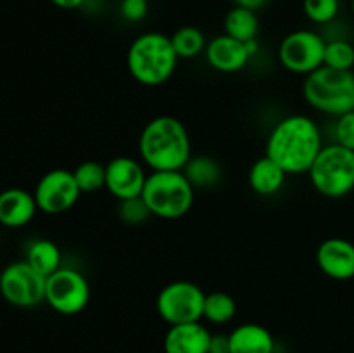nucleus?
<instances>
[{
	"instance_id": "obj_21",
	"label": "nucleus",
	"mask_w": 354,
	"mask_h": 353,
	"mask_svg": "<svg viewBox=\"0 0 354 353\" xmlns=\"http://www.w3.org/2000/svg\"><path fill=\"white\" fill-rule=\"evenodd\" d=\"M194 189H213L221 180V166L209 156H192L182 170Z\"/></svg>"
},
{
	"instance_id": "obj_14",
	"label": "nucleus",
	"mask_w": 354,
	"mask_h": 353,
	"mask_svg": "<svg viewBox=\"0 0 354 353\" xmlns=\"http://www.w3.org/2000/svg\"><path fill=\"white\" fill-rule=\"evenodd\" d=\"M206 59L213 69L220 73H237L248 66L251 54L244 42L228 37L227 33L207 42Z\"/></svg>"
},
{
	"instance_id": "obj_2",
	"label": "nucleus",
	"mask_w": 354,
	"mask_h": 353,
	"mask_svg": "<svg viewBox=\"0 0 354 353\" xmlns=\"http://www.w3.org/2000/svg\"><path fill=\"white\" fill-rule=\"evenodd\" d=\"M138 152L152 172H182L192 158V142L178 118L162 114L140 132Z\"/></svg>"
},
{
	"instance_id": "obj_22",
	"label": "nucleus",
	"mask_w": 354,
	"mask_h": 353,
	"mask_svg": "<svg viewBox=\"0 0 354 353\" xmlns=\"http://www.w3.org/2000/svg\"><path fill=\"white\" fill-rule=\"evenodd\" d=\"M237 314V301L232 294L223 293V291H213L206 294L204 300V314L203 318H206L211 324H228Z\"/></svg>"
},
{
	"instance_id": "obj_26",
	"label": "nucleus",
	"mask_w": 354,
	"mask_h": 353,
	"mask_svg": "<svg viewBox=\"0 0 354 353\" xmlns=\"http://www.w3.org/2000/svg\"><path fill=\"white\" fill-rule=\"evenodd\" d=\"M304 12L310 21L318 24L330 23L339 12V0H304Z\"/></svg>"
},
{
	"instance_id": "obj_10",
	"label": "nucleus",
	"mask_w": 354,
	"mask_h": 353,
	"mask_svg": "<svg viewBox=\"0 0 354 353\" xmlns=\"http://www.w3.org/2000/svg\"><path fill=\"white\" fill-rule=\"evenodd\" d=\"M327 42L311 30H296L279 47V59L286 69L308 76L324 66Z\"/></svg>"
},
{
	"instance_id": "obj_15",
	"label": "nucleus",
	"mask_w": 354,
	"mask_h": 353,
	"mask_svg": "<svg viewBox=\"0 0 354 353\" xmlns=\"http://www.w3.org/2000/svg\"><path fill=\"white\" fill-rule=\"evenodd\" d=\"M35 196L19 187H10L0 192V224L9 228H19L30 224L37 215Z\"/></svg>"
},
{
	"instance_id": "obj_33",
	"label": "nucleus",
	"mask_w": 354,
	"mask_h": 353,
	"mask_svg": "<svg viewBox=\"0 0 354 353\" xmlns=\"http://www.w3.org/2000/svg\"><path fill=\"white\" fill-rule=\"evenodd\" d=\"M353 12H354V0H353Z\"/></svg>"
},
{
	"instance_id": "obj_20",
	"label": "nucleus",
	"mask_w": 354,
	"mask_h": 353,
	"mask_svg": "<svg viewBox=\"0 0 354 353\" xmlns=\"http://www.w3.org/2000/svg\"><path fill=\"white\" fill-rule=\"evenodd\" d=\"M258 31L259 19L256 16V10L235 6L225 16V33L235 40L248 44V42L256 40Z\"/></svg>"
},
{
	"instance_id": "obj_11",
	"label": "nucleus",
	"mask_w": 354,
	"mask_h": 353,
	"mask_svg": "<svg viewBox=\"0 0 354 353\" xmlns=\"http://www.w3.org/2000/svg\"><path fill=\"white\" fill-rule=\"evenodd\" d=\"M33 196L38 210L47 215H61L78 203L82 190L71 170L55 168L38 180Z\"/></svg>"
},
{
	"instance_id": "obj_30",
	"label": "nucleus",
	"mask_w": 354,
	"mask_h": 353,
	"mask_svg": "<svg viewBox=\"0 0 354 353\" xmlns=\"http://www.w3.org/2000/svg\"><path fill=\"white\" fill-rule=\"evenodd\" d=\"M207 353H232L230 338L228 334H211L209 350Z\"/></svg>"
},
{
	"instance_id": "obj_23",
	"label": "nucleus",
	"mask_w": 354,
	"mask_h": 353,
	"mask_svg": "<svg viewBox=\"0 0 354 353\" xmlns=\"http://www.w3.org/2000/svg\"><path fill=\"white\" fill-rule=\"evenodd\" d=\"M171 44L180 59H194L206 51V37L196 26H182L171 35Z\"/></svg>"
},
{
	"instance_id": "obj_3",
	"label": "nucleus",
	"mask_w": 354,
	"mask_h": 353,
	"mask_svg": "<svg viewBox=\"0 0 354 353\" xmlns=\"http://www.w3.org/2000/svg\"><path fill=\"white\" fill-rule=\"evenodd\" d=\"M178 55L173 48L171 37L159 31L138 35L128 47L127 66L138 83L159 87L168 82L178 66Z\"/></svg>"
},
{
	"instance_id": "obj_5",
	"label": "nucleus",
	"mask_w": 354,
	"mask_h": 353,
	"mask_svg": "<svg viewBox=\"0 0 354 353\" xmlns=\"http://www.w3.org/2000/svg\"><path fill=\"white\" fill-rule=\"evenodd\" d=\"M303 93L306 102L317 111L341 116L353 111L354 106L353 71H339L322 66L306 76Z\"/></svg>"
},
{
	"instance_id": "obj_27",
	"label": "nucleus",
	"mask_w": 354,
	"mask_h": 353,
	"mask_svg": "<svg viewBox=\"0 0 354 353\" xmlns=\"http://www.w3.org/2000/svg\"><path fill=\"white\" fill-rule=\"evenodd\" d=\"M118 211H120L121 220L128 221V224H142V221L147 220L149 217H152L147 204L142 199V196L135 197V199L120 201V210Z\"/></svg>"
},
{
	"instance_id": "obj_29",
	"label": "nucleus",
	"mask_w": 354,
	"mask_h": 353,
	"mask_svg": "<svg viewBox=\"0 0 354 353\" xmlns=\"http://www.w3.org/2000/svg\"><path fill=\"white\" fill-rule=\"evenodd\" d=\"M149 0H121V16L127 21H131V23H137V21H142L147 14L149 9Z\"/></svg>"
},
{
	"instance_id": "obj_13",
	"label": "nucleus",
	"mask_w": 354,
	"mask_h": 353,
	"mask_svg": "<svg viewBox=\"0 0 354 353\" xmlns=\"http://www.w3.org/2000/svg\"><path fill=\"white\" fill-rule=\"evenodd\" d=\"M317 265L334 280L354 279V244L348 239H325L317 249Z\"/></svg>"
},
{
	"instance_id": "obj_17",
	"label": "nucleus",
	"mask_w": 354,
	"mask_h": 353,
	"mask_svg": "<svg viewBox=\"0 0 354 353\" xmlns=\"http://www.w3.org/2000/svg\"><path fill=\"white\" fill-rule=\"evenodd\" d=\"M232 353H273L275 339L272 332L261 324L237 325L228 334Z\"/></svg>"
},
{
	"instance_id": "obj_28",
	"label": "nucleus",
	"mask_w": 354,
	"mask_h": 353,
	"mask_svg": "<svg viewBox=\"0 0 354 353\" xmlns=\"http://www.w3.org/2000/svg\"><path fill=\"white\" fill-rule=\"evenodd\" d=\"M337 123H335V141L337 144L344 145V147L354 151V111L337 116Z\"/></svg>"
},
{
	"instance_id": "obj_18",
	"label": "nucleus",
	"mask_w": 354,
	"mask_h": 353,
	"mask_svg": "<svg viewBox=\"0 0 354 353\" xmlns=\"http://www.w3.org/2000/svg\"><path fill=\"white\" fill-rule=\"evenodd\" d=\"M287 175L289 173L279 163H275L272 158L265 154L263 158L256 159L252 163L251 168H249L248 180L251 189L258 196H273V194H277L282 189Z\"/></svg>"
},
{
	"instance_id": "obj_24",
	"label": "nucleus",
	"mask_w": 354,
	"mask_h": 353,
	"mask_svg": "<svg viewBox=\"0 0 354 353\" xmlns=\"http://www.w3.org/2000/svg\"><path fill=\"white\" fill-rule=\"evenodd\" d=\"M82 194H93L106 189V165L99 161H83L73 170Z\"/></svg>"
},
{
	"instance_id": "obj_31",
	"label": "nucleus",
	"mask_w": 354,
	"mask_h": 353,
	"mask_svg": "<svg viewBox=\"0 0 354 353\" xmlns=\"http://www.w3.org/2000/svg\"><path fill=\"white\" fill-rule=\"evenodd\" d=\"M55 7L59 9H66V10H73V9H78L82 7L86 0H50Z\"/></svg>"
},
{
	"instance_id": "obj_32",
	"label": "nucleus",
	"mask_w": 354,
	"mask_h": 353,
	"mask_svg": "<svg viewBox=\"0 0 354 353\" xmlns=\"http://www.w3.org/2000/svg\"><path fill=\"white\" fill-rule=\"evenodd\" d=\"M268 0H235V6H241L245 7V9H251V10H258L261 9Z\"/></svg>"
},
{
	"instance_id": "obj_1",
	"label": "nucleus",
	"mask_w": 354,
	"mask_h": 353,
	"mask_svg": "<svg viewBox=\"0 0 354 353\" xmlns=\"http://www.w3.org/2000/svg\"><path fill=\"white\" fill-rule=\"evenodd\" d=\"M322 147L317 121L304 114H290L272 128L265 154L279 163L289 175H299L310 172Z\"/></svg>"
},
{
	"instance_id": "obj_6",
	"label": "nucleus",
	"mask_w": 354,
	"mask_h": 353,
	"mask_svg": "<svg viewBox=\"0 0 354 353\" xmlns=\"http://www.w3.org/2000/svg\"><path fill=\"white\" fill-rule=\"evenodd\" d=\"M308 175L322 196L332 199L348 196L354 189V151L337 142L324 145Z\"/></svg>"
},
{
	"instance_id": "obj_9",
	"label": "nucleus",
	"mask_w": 354,
	"mask_h": 353,
	"mask_svg": "<svg viewBox=\"0 0 354 353\" xmlns=\"http://www.w3.org/2000/svg\"><path fill=\"white\" fill-rule=\"evenodd\" d=\"M45 301L61 315L82 314L90 301V284L82 272L75 269H59L47 277Z\"/></svg>"
},
{
	"instance_id": "obj_19",
	"label": "nucleus",
	"mask_w": 354,
	"mask_h": 353,
	"mask_svg": "<svg viewBox=\"0 0 354 353\" xmlns=\"http://www.w3.org/2000/svg\"><path fill=\"white\" fill-rule=\"evenodd\" d=\"M61 249L50 239H37L26 249V262L44 277L57 272L61 269Z\"/></svg>"
},
{
	"instance_id": "obj_34",
	"label": "nucleus",
	"mask_w": 354,
	"mask_h": 353,
	"mask_svg": "<svg viewBox=\"0 0 354 353\" xmlns=\"http://www.w3.org/2000/svg\"><path fill=\"white\" fill-rule=\"evenodd\" d=\"M353 111H354V106H353Z\"/></svg>"
},
{
	"instance_id": "obj_25",
	"label": "nucleus",
	"mask_w": 354,
	"mask_h": 353,
	"mask_svg": "<svg viewBox=\"0 0 354 353\" xmlns=\"http://www.w3.org/2000/svg\"><path fill=\"white\" fill-rule=\"evenodd\" d=\"M324 66L339 71H353L354 47L346 40H332L325 47Z\"/></svg>"
},
{
	"instance_id": "obj_8",
	"label": "nucleus",
	"mask_w": 354,
	"mask_h": 353,
	"mask_svg": "<svg viewBox=\"0 0 354 353\" xmlns=\"http://www.w3.org/2000/svg\"><path fill=\"white\" fill-rule=\"evenodd\" d=\"M47 277L38 273L26 260L9 263L0 272V294L12 307L31 308L45 301Z\"/></svg>"
},
{
	"instance_id": "obj_12",
	"label": "nucleus",
	"mask_w": 354,
	"mask_h": 353,
	"mask_svg": "<svg viewBox=\"0 0 354 353\" xmlns=\"http://www.w3.org/2000/svg\"><path fill=\"white\" fill-rule=\"evenodd\" d=\"M147 175L140 161L130 156H118L106 165V189L118 201L140 197Z\"/></svg>"
},
{
	"instance_id": "obj_16",
	"label": "nucleus",
	"mask_w": 354,
	"mask_h": 353,
	"mask_svg": "<svg viewBox=\"0 0 354 353\" xmlns=\"http://www.w3.org/2000/svg\"><path fill=\"white\" fill-rule=\"evenodd\" d=\"M211 332L201 322L169 325L165 336V353H207Z\"/></svg>"
},
{
	"instance_id": "obj_4",
	"label": "nucleus",
	"mask_w": 354,
	"mask_h": 353,
	"mask_svg": "<svg viewBox=\"0 0 354 353\" xmlns=\"http://www.w3.org/2000/svg\"><path fill=\"white\" fill-rule=\"evenodd\" d=\"M196 189L183 172H152L147 175L142 199L152 217L176 220L192 210Z\"/></svg>"
},
{
	"instance_id": "obj_7",
	"label": "nucleus",
	"mask_w": 354,
	"mask_h": 353,
	"mask_svg": "<svg viewBox=\"0 0 354 353\" xmlns=\"http://www.w3.org/2000/svg\"><path fill=\"white\" fill-rule=\"evenodd\" d=\"M206 293L190 280H175L159 291L156 310L169 325L201 322L204 314Z\"/></svg>"
}]
</instances>
